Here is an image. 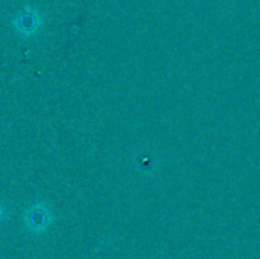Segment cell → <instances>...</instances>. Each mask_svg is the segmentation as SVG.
I'll list each match as a JSON object with an SVG mask.
<instances>
[{
    "label": "cell",
    "instance_id": "3957f363",
    "mask_svg": "<svg viewBox=\"0 0 260 259\" xmlns=\"http://www.w3.org/2000/svg\"><path fill=\"white\" fill-rule=\"evenodd\" d=\"M5 217H6V212H5V208H3V205L0 203V223L5 220Z\"/></svg>",
    "mask_w": 260,
    "mask_h": 259
},
{
    "label": "cell",
    "instance_id": "6da1fadb",
    "mask_svg": "<svg viewBox=\"0 0 260 259\" xmlns=\"http://www.w3.org/2000/svg\"><path fill=\"white\" fill-rule=\"evenodd\" d=\"M23 224L27 232L34 235H41L44 234L52 224H53V214L47 202L41 200L30 208H27L21 217Z\"/></svg>",
    "mask_w": 260,
    "mask_h": 259
},
{
    "label": "cell",
    "instance_id": "7a4b0ae2",
    "mask_svg": "<svg viewBox=\"0 0 260 259\" xmlns=\"http://www.w3.org/2000/svg\"><path fill=\"white\" fill-rule=\"evenodd\" d=\"M37 23H38V20L35 18L34 12L23 14L21 18H20V26H17V31L20 34H23V35H30L38 29Z\"/></svg>",
    "mask_w": 260,
    "mask_h": 259
}]
</instances>
